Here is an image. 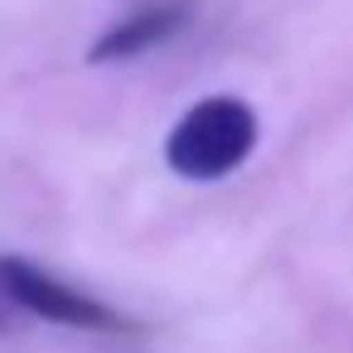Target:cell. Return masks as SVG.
Masks as SVG:
<instances>
[{
  "label": "cell",
  "mask_w": 353,
  "mask_h": 353,
  "mask_svg": "<svg viewBox=\"0 0 353 353\" xmlns=\"http://www.w3.org/2000/svg\"><path fill=\"white\" fill-rule=\"evenodd\" d=\"M15 314H20V310L10 305V295H6V285H0V334H6V329H10V319H15Z\"/></svg>",
  "instance_id": "277c9868"
},
{
  "label": "cell",
  "mask_w": 353,
  "mask_h": 353,
  "mask_svg": "<svg viewBox=\"0 0 353 353\" xmlns=\"http://www.w3.org/2000/svg\"><path fill=\"white\" fill-rule=\"evenodd\" d=\"M256 112L242 97H203L194 102L165 136V165L189 184L228 179L256 150Z\"/></svg>",
  "instance_id": "6da1fadb"
},
{
  "label": "cell",
  "mask_w": 353,
  "mask_h": 353,
  "mask_svg": "<svg viewBox=\"0 0 353 353\" xmlns=\"http://www.w3.org/2000/svg\"><path fill=\"white\" fill-rule=\"evenodd\" d=\"M0 285H6L10 305L20 314H39V319H54V324H68V329H92V334H126L131 329L126 314H117L97 295H83V290L63 285L59 276H49L44 266H34L25 256L0 261Z\"/></svg>",
  "instance_id": "7a4b0ae2"
},
{
  "label": "cell",
  "mask_w": 353,
  "mask_h": 353,
  "mask_svg": "<svg viewBox=\"0 0 353 353\" xmlns=\"http://www.w3.org/2000/svg\"><path fill=\"white\" fill-rule=\"evenodd\" d=\"M189 25V0H160V6H141L131 10L126 20H117L107 34H97L92 44V63H121V59H136L165 39H174L179 30Z\"/></svg>",
  "instance_id": "3957f363"
}]
</instances>
